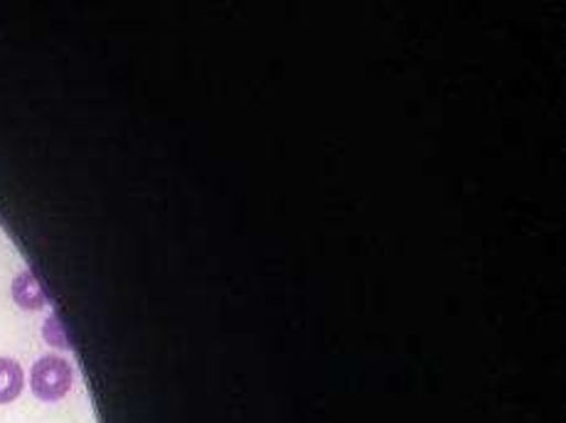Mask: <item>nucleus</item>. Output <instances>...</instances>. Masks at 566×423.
Instances as JSON below:
<instances>
[{"mask_svg":"<svg viewBox=\"0 0 566 423\" xmlns=\"http://www.w3.org/2000/svg\"><path fill=\"white\" fill-rule=\"evenodd\" d=\"M74 384L72 364L57 355H45L32 364L30 387L40 401H60L70 394Z\"/></svg>","mask_w":566,"mask_h":423,"instance_id":"obj_1","label":"nucleus"},{"mask_svg":"<svg viewBox=\"0 0 566 423\" xmlns=\"http://www.w3.org/2000/svg\"><path fill=\"white\" fill-rule=\"evenodd\" d=\"M13 298L18 306L25 310H40V308H45V303H48L45 290H42L40 281L35 278L32 271H23V274L13 281Z\"/></svg>","mask_w":566,"mask_h":423,"instance_id":"obj_2","label":"nucleus"},{"mask_svg":"<svg viewBox=\"0 0 566 423\" xmlns=\"http://www.w3.org/2000/svg\"><path fill=\"white\" fill-rule=\"evenodd\" d=\"M23 367L10 357H0V404H10L23 392Z\"/></svg>","mask_w":566,"mask_h":423,"instance_id":"obj_3","label":"nucleus"}]
</instances>
